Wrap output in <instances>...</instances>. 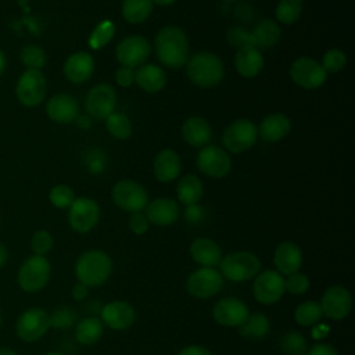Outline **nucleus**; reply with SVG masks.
I'll return each instance as SVG.
<instances>
[{"label":"nucleus","instance_id":"f257e3e1","mask_svg":"<svg viewBox=\"0 0 355 355\" xmlns=\"http://www.w3.org/2000/svg\"><path fill=\"white\" fill-rule=\"evenodd\" d=\"M158 60L169 68H180L189 58V42L179 26H164L154 40Z\"/></svg>","mask_w":355,"mask_h":355},{"label":"nucleus","instance_id":"f03ea898","mask_svg":"<svg viewBox=\"0 0 355 355\" xmlns=\"http://www.w3.org/2000/svg\"><path fill=\"white\" fill-rule=\"evenodd\" d=\"M112 272L111 258L100 250L83 252L75 263V275L78 280L87 287L101 286Z\"/></svg>","mask_w":355,"mask_h":355},{"label":"nucleus","instance_id":"7ed1b4c3","mask_svg":"<svg viewBox=\"0 0 355 355\" xmlns=\"http://www.w3.org/2000/svg\"><path fill=\"white\" fill-rule=\"evenodd\" d=\"M223 75V62L212 53H197L187 61V76L200 87L216 86L222 80Z\"/></svg>","mask_w":355,"mask_h":355},{"label":"nucleus","instance_id":"20e7f679","mask_svg":"<svg viewBox=\"0 0 355 355\" xmlns=\"http://www.w3.org/2000/svg\"><path fill=\"white\" fill-rule=\"evenodd\" d=\"M51 265L46 257L31 255L24 261L18 270L17 282L25 293H37L50 280Z\"/></svg>","mask_w":355,"mask_h":355},{"label":"nucleus","instance_id":"39448f33","mask_svg":"<svg viewBox=\"0 0 355 355\" xmlns=\"http://www.w3.org/2000/svg\"><path fill=\"white\" fill-rule=\"evenodd\" d=\"M220 275L232 282H245L252 279L261 269L258 257L248 251H237L225 255L220 262Z\"/></svg>","mask_w":355,"mask_h":355},{"label":"nucleus","instance_id":"423d86ee","mask_svg":"<svg viewBox=\"0 0 355 355\" xmlns=\"http://www.w3.org/2000/svg\"><path fill=\"white\" fill-rule=\"evenodd\" d=\"M47 82L42 71L25 69L15 86L17 100L25 107H37L46 97Z\"/></svg>","mask_w":355,"mask_h":355},{"label":"nucleus","instance_id":"0eeeda50","mask_svg":"<svg viewBox=\"0 0 355 355\" xmlns=\"http://www.w3.org/2000/svg\"><path fill=\"white\" fill-rule=\"evenodd\" d=\"M50 327L46 309L33 306L25 309L15 323V334L25 343H35L42 338Z\"/></svg>","mask_w":355,"mask_h":355},{"label":"nucleus","instance_id":"6e6552de","mask_svg":"<svg viewBox=\"0 0 355 355\" xmlns=\"http://www.w3.org/2000/svg\"><path fill=\"white\" fill-rule=\"evenodd\" d=\"M112 200L118 208L132 214L146 208L148 202V194L146 189L137 182L123 179L114 184Z\"/></svg>","mask_w":355,"mask_h":355},{"label":"nucleus","instance_id":"1a4fd4ad","mask_svg":"<svg viewBox=\"0 0 355 355\" xmlns=\"http://www.w3.org/2000/svg\"><path fill=\"white\" fill-rule=\"evenodd\" d=\"M258 130L248 119H237L230 123L223 132V146L233 154H240L251 148L257 141Z\"/></svg>","mask_w":355,"mask_h":355},{"label":"nucleus","instance_id":"9d476101","mask_svg":"<svg viewBox=\"0 0 355 355\" xmlns=\"http://www.w3.org/2000/svg\"><path fill=\"white\" fill-rule=\"evenodd\" d=\"M116 94L114 87L100 83L92 87L85 97V110L94 119H107L115 110Z\"/></svg>","mask_w":355,"mask_h":355},{"label":"nucleus","instance_id":"9b49d317","mask_svg":"<svg viewBox=\"0 0 355 355\" xmlns=\"http://www.w3.org/2000/svg\"><path fill=\"white\" fill-rule=\"evenodd\" d=\"M150 53V42L140 35H132L122 39L115 50L116 60L119 61V64L122 67H128L132 69L143 65L144 61L148 58Z\"/></svg>","mask_w":355,"mask_h":355},{"label":"nucleus","instance_id":"f8f14e48","mask_svg":"<svg viewBox=\"0 0 355 355\" xmlns=\"http://www.w3.org/2000/svg\"><path fill=\"white\" fill-rule=\"evenodd\" d=\"M291 79L304 89H316L327 79V72L320 62L309 57H300L290 67Z\"/></svg>","mask_w":355,"mask_h":355},{"label":"nucleus","instance_id":"ddd939ff","mask_svg":"<svg viewBox=\"0 0 355 355\" xmlns=\"http://www.w3.org/2000/svg\"><path fill=\"white\" fill-rule=\"evenodd\" d=\"M68 209L69 226L78 233L92 230L100 219V208L97 202L87 197L75 198Z\"/></svg>","mask_w":355,"mask_h":355},{"label":"nucleus","instance_id":"4468645a","mask_svg":"<svg viewBox=\"0 0 355 355\" xmlns=\"http://www.w3.org/2000/svg\"><path fill=\"white\" fill-rule=\"evenodd\" d=\"M223 277L215 268H200L194 270L186 282L187 291L197 298H209L220 291Z\"/></svg>","mask_w":355,"mask_h":355},{"label":"nucleus","instance_id":"2eb2a0df","mask_svg":"<svg viewBox=\"0 0 355 355\" xmlns=\"http://www.w3.org/2000/svg\"><path fill=\"white\" fill-rule=\"evenodd\" d=\"M284 291V277L282 276V273L272 269L259 273L252 284V293L255 300L263 305L277 302Z\"/></svg>","mask_w":355,"mask_h":355},{"label":"nucleus","instance_id":"dca6fc26","mask_svg":"<svg viewBox=\"0 0 355 355\" xmlns=\"http://www.w3.org/2000/svg\"><path fill=\"white\" fill-rule=\"evenodd\" d=\"M198 169L211 178H223L232 168L229 154L218 146H204L197 154Z\"/></svg>","mask_w":355,"mask_h":355},{"label":"nucleus","instance_id":"f3484780","mask_svg":"<svg viewBox=\"0 0 355 355\" xmlns=\"http://www.w3.org/2000/svg\"><path fill=\"white\" fill-rule=\"evenodd\" d=\"M322 312L329 319H344L352 306L349 291L343 286H330L322 297Z\"/></svg>","mask_w":355,"mask_h":355},{"label":"nucleus","instance_id":"a211bd4d","mask_svg":"<svg viewBox=\"0 0 355 355\" xmlns=\"http://www.w3.org/2000/svg\"><path fill=\"white\" fill-rule=\"evenodd\" d=\"M248 306L234 297L222 298L214 306L215 320L227 327H239L248 318Z\"/></svg>","mask_w":355,"mask_h":355},{"label":"nucleus","instance_id":"6ab92c4d","mask_svg":"<svg viewBox=\"0 0 355 355\" xmlns=\"http://www.w3.org/2000/svg\"><path fill=\"white\" fill-rule=\"evenodd\" d=\"M101 322L114 330H125L136 320L133 306L125 301H111L105 304L101 311Z\"/></svg>","mask_w":355,"mask_h":355},{"label":"nucleus","instance_id":"aec40b11","mask_svg":"<svg viewBox=\"0 0 355 355\" xmlns=\"http://www.w3.org/2000/svg\"><path fill=\"white\" fill-rule=\"evenodd\" d=\"M46 114L54 122L69 123L79 115V105L72 96L58 93L46 103Z\"/></svg>","mask_w":355,"mask_h":355},{"label":"nucleus","instance_id":"412c9836","mask_svg":"<svg viewBox=\"0 0 355 355\" xmlns=\"http://www.w3.org/2000/svg\"><path fill=\"white\" fill-rule=\"evenodd\" d=\"M94 71V60L86 51H78L69 55L64 64V75L72 83L89 80Z\"/></svg>","mask_w":355,"mask_h":355},{"label":"nucleus","instance_id":"4be33fe9","mask_svg":"<svg viewBox=\"0 0 355 355\" xmlns=\"http://www.w3.org/2000/svg\"><path fill=\"white\" fill-rule=\"evenodd\" d=\"M144 215L150 223L168 226L176 222L179 216V207L172 198H155L151 202H147Z\"/></svg>","mask_w":355,"mask_h":355},{"label":"nucleus","instance_id":"5701e85b","mask_svg":"<svg viewBox=\"0 0 355 355\" xmlns=\"http://www.w3.org/2000/svg\"><path fill=\"white\" fill-rule=\"evenodd\" d=\"M273 262L279 273L290 275L298 272L302 265V251L295 243L283 241L275 250Z\"/></svg>","mask_w":355,"mask_h":355},{"label":"nucleus","instance_id":"b1692460","mask_svg":"<svg viewBox=\"0 0 355 355\" xmlns=\"http://www.w3.org/2000/svg\"><path fill=\"white\" fill-rule=\"evenodd\" d=\"M180 157L171 148L161 150L154 158V176L159 182L166 183L175 180L180 173Z\"/></svg>","mask_w":355,"mask_h":355},{"label":"nucleus","instance_id":"393cba45","mask_svg":"<svg viewBox=\"0 0 355 355\" xmlns=\"http://www.w3.org/2000/svg\"><path fill=\"white\" fill-rule=\"evenodd\" d=\"M190 254L193 259L204 268L218 266L222 259V252L219 245L208 237L196 239L190 245Z\"/></svg>","mask_w":355,"mask_h":355},{"label":"nucleus","instance_id":"a878e982","mask_svg":"<svg viewBox=\"0 0 355 355\" xmlns=\"http://www.w3.org/2000/svg\"><path fill=\"white\" fill-rule=\"evenodd\" d=\"M234 67L241 76L254 78L263 68V57L255 46H245L237 50Z\"/></svg>","mask_w":355,"mask_h":355},{"label":"nucleus","instance_id":"bb28decb","mask_svg":"<svg viewBox=\"0 0 355 355\" xmlns=\"http://www.w3.org/2000/svg\"><path fill=\"white\" fill-rule=\"evenodd\" d=\"M182 135L186 143L193 147H204L211 136L212 130L209 123L201 116H190L182 126Z\"/></svg>","mask_w":355,"mask_h":355},{"label":"nucleus","instance_id":"cd10ccee","mask_svg":"<svg viewBox=\"0 0 355 355\" xmlns=\"http://www.w3.org/2000/svg\"><path fill=\"white\" fill-rule=\"evenodd\" d=\"M135 82L141 90L147 93H155L164 89L166 83V75L158 65L144 64L140 65V68L135 72Z\"/></svg>","mask_w":355,"mask_h":355},{"label":"nucleus","instance_id":"c85d7f7f","mask_svg":"<svg viewBox=\"0 0 355 355\" xmlns=\"http://www.w3.org/2000/svg\"><path fill=\"white\" fill-rule=\"evenodd\" d=\"M291 129L290 119L280 112L265 116L257 129L261 137L266 141H279L288 135Z\"/></svg>","mask_w":355,"mask_h":355},{"label":"nucleus","instance_id":"c756f323","mask_svg":"<svg viewBox=\"0 0 355 355\" xmlns=\"http://www.w3.org/2000/svg\"><path fill=\"white\" fill-rule=\"evenodd\" d=\"M251 35L254 37V44L257 49H270L277 43L280 37V28L275 21L262 19L255 25Z\"/></svg>","mask_w":355,"mask_h":355},{"label":"nucleus","instance_id":"7c9ffc66","mask_svg":"<svg viewBox=\"0 0 355 355\" xmlns=\"http://www.w3.org/2000/svg\"><path fill=\"white\" fill-rule=\"evenodd\" d=\"M176 194L184 205L197 204L202 196V183L196 175H184L176 186Z\"/></svg>","mask_w":355,"mask_h":355},{"label":"nucleus","instance_id":"2f4dec72","mask_svg":"<svg viewBox=\"0 0 355 355\" xmlns=\"http://www.w3.org/2000/svg\"><path fill=\"white\" fill-rule=\"evenodd\" d=\"M104 324L98 318L89 316L78 322L75 329V337L82 345H93L97 343L103 334Z\"/></svg>","mask_w":355,"mask_h":355},{"label":"nucleus","instance_id":"473e14b6","mask_svg":"<svg viewBox=\"0 0 355 355\" xmlns=\"http://www.w3.org/2000/svg\"><path fill=\"white\" fill-rule=\"evenodd\" d=\"M153 10L151 0H123L122 15L130 24L144 22Z\"/></svg>","mask_w":355,"mask_h":355},{"label":"nucleus","instance_id":"72a5a7b5","mask_svg":"<svg viewBox=\"0 0 355 355\" xmlns=\"http://www.w3.org/2000/svg\"><path fill=\"white\" fill-rule=\"evenodd\" d=\"M269 319L262 313L248 315V318L239 326V333L250 338H263L269 333Z\"/></svg>","mask_w":355,"mask_h":355},{"label":"nucleus","instance_id":"f704fd0d","mask_svg":"<svg viewBox=\"0 0 355 355\" xmlns=\"http://www.w3.org/2000/svg\"><path fill=\"white\" fill-rule=\"evenodd\" d=\"M323 316L322 306L319 302L315 301H306L297 306L294 312L295 322L301 326H312L316 324Z\"/></svg>","mask_w":355,"mask_h":355},{"label":"nucleus","instance_id":"c9c22d12","mask_svg":"<svg viewBox=\"0 0 355 355\" xmlns=\"http://www.w3.org/2000/svg\"><path fill=\"white\" fill-rule=\"evenodd\" d=\"M302 12L301 0H280L276 6L275 14L279 22L284 25H291L300 19Z\"/></svg>","mask_w":355,"mask_h":355},{"label":"nucleus","instance_id":"e433bc0d","mask_svg":"<svg viewBox=\"0 0 355 355\" xmlns=\"http://www.w3.org/2000/svg\"><path fill=\"white\" fill-rule=\"evenodd\" d=\"M105 126L108 133L119 140H125L132 135V123L129 118L121 112H112L105 119Z\"/></svg>","mask_w":355,"mask_h":355},{"label":"nucleus","instance_id":"4c0bfd02","mask_svg":"<svg viewBox=\"0 0 355 355\" xmlns=\"http://www.w3.org/2000/svg\"><path fill=\"white\" fill-rule=\"evenodd\" d=\"M19 60L26 69L40 71L46 65V53L42 47L36 44H25L21 49Z\"/></svg>","mask_w":355,"mask_h":355},{"label":"nucleus","instance_id":"58836bf2","mask_svg":"<svg viewBox=\"0 0 355 355\" xmlns=\"http://www.w3.org/2000/svg\"><path fill=\"white\" fill-rule=\"evenodd\" d=\"M280 348L286 355H306L308 344L302 334L298 331H287L280 340Z\"/></svg>","mask_w":355,"mask_h":355},{"label":"nucleus","instance_id":"ea45409f","mask_svg":"<svg viewBox=\"0 0 355 355\" xmlns=\"http://www.w3.org/2000/svg\"><path fill=\"white\" fill-rule=\"evenodd\" d=\"M49 320H50V327H53V329H62L64 330V329L72 327L76 323L78 313L71 306L62 305V306L55 308L49 315Z\"/></svg>","mask_w":355,"mask_h":355},{"label":"nucleus","instance_id":"a19ab883","mask_svg":"<svg viewBox=\"0 0 355 355\" xmlns=\"http://www.w3.org/2000/svg\"><path fill=\"white\" fill-rule=\"evenodd\" d=\"M115 35V25L111 21H103L100 22L92 35L89 36V46L93 50H98L110 43V40Z\"/></svg>","mask_w":355,"mask_h":355},{"label":"nucleus","instance_id":"79ce46f5","mask_svg":"<svg viewBox=\"0 0 355 355\" xmlns=\"http://www.w3.org/2000/svg\"><path fill=\"white\" fill-rule=\"evenodd\" d=\"M50 202L58 209H67L75 200L73 190L67 184H55L49 193Z\"/></svg>","mask_w":355,"mask_h":355},{"label":"nucleus","instance_id":"37998d69","mask_svg":"<svg viewBox=\"0 0 355 355\" xmlns=\"http://www.w3.org/2000/svg\"><path fill=\"white\" fill-rule=\"evenodd\" d=\"M345 64H347V55L344 54V51L338 49H330L324 53L320 65L326 72L337 73L345 67Z\"/></svg>","mask_w":355,"mask_h":355},{"label":"nucleus","instance_id":"c03bdc74","mask_svg":"<svg viewBox=\"0 0 355 355\" xmlns=\"http://www.w3.org/2000/svg\"><path fill=\"white\" fill-rule=\"evenodd\" d=\"M31 248L35 255L44 257L53 248V236L47 230H37L31 239Z\"/></svg>","mask_w":355,"mask_h":355},{"label":"nucleus","instance_id":"a18cd8bd","mask_svg":"<svg viewBox=\"0 0 355 355\" xmlns=\"http://www.w3.org/2000/svg\"><path fill=\"white\" fill-rule=\"evenodd\" d=\"M284 287L288 293L294 295H300L308 290L309 280L305 275L300 272H294V273H290L287 279H284Z\"/></svg>","mask_w":355,"mask_h":355},{"label":"nucleus","instance_id":"49530a36","mask_svg":"<svg viewBox=\"0 0 355 355\" xmlns=\"http://www.w3.org/2000/svg\"><path fill=\"white\" fill-rule=\"evenodd\" d=\"M227 42L234 46V47H245V46H255L254 44V37L250 32H247L241 26H234L227 33Z\"/></svg>","mask_w":355,"mask_h":355},{"label":"nucleus","instance_id":"de8ad7c7","mask_svg":"<svg viewBox=\"0 0 355 355\" xmlns=\"http://www.w3.org/2000/svg\"><path fill=\"white\" fill-rule=\"evenodd\" d=\"M148 219L146 218V215L139 211V212H132L129 216V229L135 233V234H144L148 230Z\"/></svg>","mask_w":355,"mask_h":355},{"label":"nucleus","instance_id":"09e8293b","mask_svg":"<svg viewBox=\"0 0 355 355\" xmlns=\"http://www.w3.org/2000/svg\"><path fill=\"white\" fill-rule=\"evenodd\" d=\"M115 80L122 87H129L135 80V71L128 67H121L116 69Z\"/></svg>","mask_w":355,"mask_h":355},{"label":"nucleus","instance_id":"8fccbe9b","mask_svg":"<svg viewBox=\"0 0 355 355\" xmlns=\"http://www.w3.org/2000/svg\"><path fill=\"white\" fill-rule=\"evenodd\" d=\"M184 216L190 223H200L204 220L205 212L201 207H198L197 204H193V205H187Z\"/></svg>","mask_w":355,"mask_h":355},{"label":"nucleus","instance_id":"3c124183","mask_svg":"<svg viewBox=\"0 0 355 355\" xmlns=\"http://www.w3.org/2000/svg\"><path fill=\"white\" fill-rule=\"evenodd\" d=\"M104 161H105V158H104L103 153L92 151V153L89 154V162H87L89 169H90L93 173L101 172L103 168H104Z\"/></svg>","mask_w":355,"mask_h":355},{"label":"nucleus","instance_id":"603ef678","mask_svg":"<svg viewBox=\"0 0 355 355\" xmlns=\"http://www.w3.org/2000/svg\"><path fill=\"white\" fill-rule=\"evenodd\" d=\"M306 355H338V352L333 345L320 343V344H315L313 347H311V349H308Z\"/></svg>","mask_w":355,"mask_h":355},{"label":"nucleus","instance_id":"864d4df0","mask_svg":"<svg viewBox=\"0 0 355 355\" xmlns=\"http://www.w3.org/2000/svg\"><path fill=\"white\" fill-rule=\"evenodd\" d=\"M89 287L86 286V284H83V283H76L73 287H72V291H71V294H72V298L73 300H76V301H82V300H85L86 297H87V294H89V290H87Z\"/></svg>","mask_w":355,"mask_h":355},{"label":"nucleus","instance_id":"5fc2aeb1","mask_svg":"<svg viewBox=\"0 0 355 355\" xmlns=\"http://www.w3.org/2000/svg\"><path fill=\"white\" fill-rule=\"evenodd\" d=\"M179 355H212V354L211 351H208L201 345H189V347H184L179 352Z\"/></svg>","mask_w":355,"mask_h":355},{"label":"nucleus","instance_id":"6e6d98bb","mask_svg":"<svg viewBox=\"0 0 355 355\" xmlns=\"http://www.w3.org/2000/svg\"><path fill=\"white\" fill-rule=\"evenodd\" d=\"M76 121H78V126L82 128V129H89L90 125H92V121H90L89 115H78Z\"/></svg>","mask_w":355,"mask_h":355},{"label":"nucleus","instance_id":"4d7b16f0","mask_svg":"<svg viewBox=\"0 0 355 355\" xmlns=\"http://www.w3.org/2000/svg\"><path fill=\"white\" fill-rule=\"evenodd\" d=\"M8 258V251L6 248V245L3 243H0V269L4 266V263L7 262Z\"/></svg>","mask_w":355,"mask_h":355},{"label":"nucleus","instance_id":"13d9d810","mask_svg":"<svg viewBox=\"0 0 355 355\" xmlns=\"http://www.w3.org/2000/svg\"><path fill=\"white\" fill-rule=\"evenodd\" d=\"M6 67H7V61H6V55L3 53V50L0 49V76L3 75V72L6 71Z\"/></svg>","mask_w":355,"mask_h":355},{"label":"nucleus","instance_id":"bf43d9fd","mask_svg":"<svg viewBox=\"0 0 355 355\" xmlns=\"http://www.w3.org/2000/svg\"><path fill=\"white\" fill-rule=\"evenodd\" d=\"M153 1V4L155 3L157 6H161V7H165V6H169V4H172L175 0H151Z\"/></svg>","mask_w":355,"mask_h":355},{"label":"nucleus","instance_id":"052dcab7","mask_svg":"<svg viewBox=\"0 0 355 355\" xmlns=\"http://www.w3.org/2000/svg\"><path fill=\"white\" fill-rule=\"evenodd\" d=\"M0 355H18V354L14 349H11V348L3 347V348H0Z\"/></svg>","mask_w":355,"mask_h":355},{"label":"nucleus","instance_id":"680f3d73","mask_svg":"<svg viewBox=\"0 0 355 355\" xmlns=\"http://www.w3.org/2000/svg\"><path fill=\"white\" fill-rule=\"evenodd\" d=\"M44 355H62V354H60V352H55V351H51V352H46Z\"/></svg>","mask_w":355,"mask_h":355},{"label":"nucleus","instance_id":"e2e57ef3","mask_svg":"<svg viewBox=\"0 0 355 355\" xmlns=\"http://www.w3.org/2000/svg\"><path fill=\"white\" fill-rule=\"evenodd\" d=\"M0 326H1V313H0Z\"/></svg>","mask_w":355,"mask_h":355},{"label":"nucleus","instance_id":"0e129e2a","mask_svg":"<svg viewBox=\"0 0 355 355\" xmlns=\"http://www.w3.org/2000/svg\"><path fill=\"white\" fill-rule=\"evenodd\" d=\"M225 1H236V0H225Z\"/></svg>","mask_w":355,"mask_h":355},{"label":"nucleus","instance_id":"69168bd1","mask_svg":"<svg viewBox=\"0 0 355 355\" xmlns=\"http://www.w3.org/2000/svg\"><path fill=\"white\" fill-rule=\"evenodd\" d=\"M301 1H302V0H301Z\"/></svg>","mask_w":355,"mask_h":355}]
</instances>
